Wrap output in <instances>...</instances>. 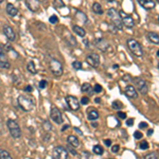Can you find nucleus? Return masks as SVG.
<instances>
[{"label": "nucleus", "instance_id": "29", "mask_svg": "<svg viewBox=\"0 0 159 159\" xmlns=\"http://www.w3.org/2000/svg\"><path fill=\"white\" fill-rule=\"evenodd\" d=\"M80 159H92V156L90 153L88 152H83L80 155Z\"/></svg>", "mask_w": 159, "mask_h": 159}, {"label": "nucleus", "instance_id": "1", "mask_svg": "<svg viewBox=\"0 0 159 159\" xmlns=\"http://www.w3.org/2000/svg\"><path fill=\"white\" fill-rule=\"evenodd\" d=\"M18 105L25 111H31L35 107L34 100L28 94H21V96L18 97Z\"/></svg>", "mask_w": 159, "mask_h": 159}, {"label": "nucleus", "instance_id": "9", "mask_svg": "<svg viewBox=\"0 0 159 159\" xmlns=\"http://www.w3.org/2000/svg\"><path fill=\"white\" fill-rule=\"evenodd\" d=\"M50 116L51 119L53 120V122H55L56 124H61L63 123V116H61V110L57 107H52L50 110Z\"/></svg>", "mask_w": 159, "mask_h": 159}, {"label": "nucleus", "instance_id": "19", "mask_svg": "<svg viewBox=\"0 0 159 159\" xmlns=\"http://www.w3.org/2000/svg\"><path fill=\"white\" fill-rule=\"evenodd\" d=\"M148 38L151 43H155V45H159V35L156 34V33H153V32H150L148 34Z\"/></svg>", "mask_w": 159, "mask_h": 159}, {"label": "nucleus", "instance_id": "7", "mask_svg": "<svg viewBox=\"0 0 159 159\" xmlns=\"http://www.w3.org/2000/svg\"><path fill=\"white\" fill-rule=\"evenodd\" d=\"M68 151L64 147H56L52 152V159H68Z\"/></svg>", "mask_w": 159, "mask_h": 159}, {"label": "nucleus", "instance_id": "23", "mask_svg": "<svg viewBox=\"0 0 159 159\" xmlns=\"http://www.w3.org/2000/svg\"><path fill=\"white\" fill-rule=\"evenodd\" d=\"M92 11L98 15L103 14V9H102V6L99 3V2H94V3L92 4Z\"/></svg>", "mask_w": 159, "mask_h": 159}, {"label": "nucleus", "instance_id": "10", "mask_svg": "<svg viewBox=\"0 0 159 159\" xmlns=\"http://www.w3.org/2000/svg\"><path fill=\"white\" fill-rule=\"evenodd\" d=\"M66 102H67L69 108L73 111H76V110L80 109V102L79 100L73 96H67L66 97Z\"/></svg>", "mask_w": 159, "mask_h": 159}, {"label": "nucleus", "instance_id": "46", "mask_svg": "<svg viewBox=\"0 0 159 159\" xmlns=\"http://www.w3.org/2000/svg\"><path fill=\"white\" fill-rule=\"evenodd\" d=\"M25 90L27 91V92H31V91H32V87H31L30 85H29V86H27V87L25 88Z\"/></svg>", "mask_w": 159, "mask_h": 159}, {"label": "nucleus", "instance_id": "30", "mask_svg": "<svg viewBox=\"0 0 159 159\" xmlns=\"http://www.w3.org/2000/svg\"><path fill=\"white\" fill-rule=\"evenodd\" d=\"M72 67L74 69H76V70H80V69H82V63L79 61H75L72 63Z\"/></svg>", "mask_w": 159, "mask_h": 159}, {"label": "nucleus", "instance_id": "28", "mask_svg": "<svg viewBox=\"0 0 159 159\" xmlns=\"http://www.w3.org/2000/svg\"><path fill=\"white\" fill-rule=\"evenodd\" d=\"M111 106H112V108H114V109L119 110V109H121L123 107V104L120 101H114V102H112V104H111Z\"/></svg>", "mask_w": 159, "mask_h": 159}, {"label": "nucleus", "instance_id": "6", "mask_svg": "<svg viewBox=\"0 0 159 159\" xmlns=\"http://www.w3.org/2000/svg\"><path fill=\"white\" fill-rule=\"evenodd\" d=\"M119 15H120V18H121L123 25H125V27L129 28V29H132V28L135 25L134 18H133L130 15L126 14L124 11H119Z\"/></svg>", "mask_w": 159, "mask_h": 159}, {"label": "nucleus", "instance_id": "51", "mask_svg": "<svg viewBox=\"0 0 159 159\" xmlns=\"http://www.w3.org/2000/svg\"><path fill=\"white\" fill-rule=\"evenodd\" d=\"M94 101H96L97 103H100V102H101V99H100V98H96V100H94Z\"/></svg>", "mask_w": 159, "mask_h": 159}, {"label": "nucleus", "instance_id": "44", "mask_svg": "<svg viewBox=\"0 0 159 159\" xmlns=\"http://www.w3.org/2000/svg\"><path fill=\"white\" fill-rule=\"evenodd\" d=\"M54 6L55 7H64V3L61 1H60V3H58V1H55L54 2Z\"/></svg>", "mask_w": 159, "mask_h": 159}, {"label": "nucleus", "instance_id": "55", "mask_svg": "<svg viewBox=\"0 0 159 159\" xmlns=\"http://www.w3.org/2000/svg\"><path fill=\"white\" fill-rule=\"evenodd\" d=\"M158 68H159V64H158Z\"/></svg>", "mask_w": 159, "mask_h": 159}, {"label": "nucleus", "instance_id": "12", "mask_svg": "<svg viewBox=\"0 0 159 159\" xmlns=\"http://www.w3.org/2000/svg\"><path fill=\"white\" fill-rule=\"evenodd\" d=\"M96 47L98 48L99 50L105 52V51H107L109 49V43L106 39H104V38H98V39H96Z\"/></svg>", "mask_w": 159, "mask_h": 159}, {"label": "nucleus", "instance_id": "22", "mask_svg": "<svg viewBox=\"0 0 159 159\" xmlns=\"http://www.w3.org/2000/svg\"><path fill=\"white\" fill-rule=\"evenodd\" d=\"M99 118V112L97 111L96 109L91 108L88 110V119L91 120V121H93V120H97Z\"/></svg>", "mask_w": 159, "mask_h": 159}, {"label": "nucleus", "instance_id": "40", "mask_svg": "<svg viewBox=\"0 0 159 159\" xmlns=\"http://www.w3.org/2000/svg\"><path fill=\"white\" fill-rule=\"evenodd\" d=\"M119 150H120V147L118 144L116 145H112L111 147V152L112 153H117V152H119Z\"/></svg>", "mask_w": 159, "mask_h": 159}, {"label": "nucleus", "instance_id": "8", "mask_svg": "<svg viewBox=\"0 0 159 159\" xmlns=\"http://www.w3.org/2000/svg\"><path fill=\"white\" fill-rule=\"evenodd\" d=\"M134 82H135L136 88L139 90V92L141 94H147L148 93V84H147V82H145L144 80L141 79V78H136L134 80Z\"/></svg>", "mask_w": 159, "mask_h": 159}, {"label": "nucleus", "instance_id": "35", "mask_svg": "<svg viewBox=\"0 0 159 159\" xmlns=\"http://www.w3.org/2000/svg\"><path fill=\"white\" fill-rule=\"evenodd\" d=\"M134 136H135V139H137V140H139V139H141V138L143 137L142 133H141V132H139V130H137V132H135Z\"/></svg>", "mask_w": 159, "mask_h": 159}, {"label": "nucleus", "instance_id": "36", "mask_svg": "<svg viewBox=\"0 0 159 159\" xmlns=\"http://www.w3.org/2000/svg\"><path fill=\"white\" fill-rule=\"evenodd\" d=\"M57 16H56V15H52V16L50 17L49 18V21L51 22V24H56V22H57Z\"/></svg>", "mask_w": 159, "mask_h": 159}, {"label": "nucleus", "instance_id": "32", "mask_svg": "<svg viewBox=\"0 0 159 159\" xmlns=\"http://www.w3.org/2000/svg\"><path fill=\"white\" fill-rule=\"evenodd\" d=\"M43 126L45 127V129H46V130H52V125H51L48 121H45V122H43Z\"/></svg>", "mask_w": 159, "mask_h": 159}, {"label": "nucleus", "instance_id": "14", "mask_svg": "<svg viewBox=\"0 0 159 159\" xmlns=\"http://www.w3.org/2000/svg\"><path fill=\"white\" fill-rule=\"evenodd\" d=\"M125 94H126L127 98L129 99H137L138 98V93L136 91V88L132 85H127L125 88Z\"/></svg>", "mask_w": 159, "mask_h": 159}, {"label": "nucleus", "instance_id": "26", "mask_svg": "<svg viewBox=\"0 0 159 159\" xmlns=\"http://www.w3.org/2000/svg\"><path fill=\"white\" fill-rule=\"evenodd\" d=\"M27 69H28V71H29L30 73H32V74L36 73V67H35V65H34V63H33V61H29V63H28Z\"/></svg>", "mask_w": 159, "mask_h": 159}, {"label": "nucleus", "instance_id": "18", "mask_svg": "<svg viewBox=\"0 0 159 159\" xmlns=\"http://www.w3.org/2000/svg\"><path fill=\"white\" fill-rule=\"evenodd\" d=\"M0 67H1L2 69H10V67H11V65H10L6 54L0 56Z\"/></svg>", "mask_w": 159, "mask_h": 159}, {"label": "nucleus", "instance_id": "49", "mask_svg": "<svg viewBox=\"0 0 159 159\" xmlns=\"http://www.w3.org/2000/svg\"><path fill=\"white\" fill-rule=\"evenodd\" d=\"M152 134H153V129H148V136H151Z\"/></svg>", "mask_w": 159, "mask_h": 159}, {"label": "nucleus", "instance_id": "17", "mask_svg": "<svg viewBox=\"0 0 159 159\" xmlns=\"http://www.w3.org/2000/svg\"><path fill=\"white\" fill-rule=\"evenodd\" d=\"M7 13L10 15V16H16V15L18 14V10L15 7L14 4L7 3Z\"/></svg>", "mask_w": 159, "mask_h": 159}, {"label": "nucleus", "instance_id": "15", "mask_svg": "<svg viewBox=\"0 0 159 159\" xmlns=\"http://www.w3.org/2000/svg\"><path fill=\"white\" fill-rule=\"evenodd\" d=\"M138 2L145 10H152L156 6V2L153 1V0H138Z\"/></svg>", "mask_w": 159, "mask_h": 159}, {"label": "nucleus", "instance_id": "39", "mask_svg": "<svg viewBox=\"0 0 159 159\" xmlns=\"http://www.w3.org/2000/svg\"><path fill=\"white\" fill-rule=\"evenodd\" d=\"M66 150L68 151V153H71V154H72L73 156H75L76 154H78V153H76V151H74L73 148H72V147H70V145H69V147H68L67 148H66Z\"/></svg>", "mask_w": 159, "mask_h": 159}, {"label": "nucleus", "instance_id": "13", "mask_svg": "<svg viewBox=\"0 0 159 159\" xmlns=\"http://www.w3.org/2000/svg\"><path fill=\"white\" fill-rule=\"evenodd\" d=\"M3 33L4 35L7 36V38L9 40H15V38H16V34H15L14 30L12 29V27H10V25H4L3 27Z\"/></svg>", "mask_w": 159, "mask_h": 159}, {"label": "nucleus", "instance_id": "11", "mask_svg": "<svg viewBox=\"0 0 159 159\" xmlns=\"http://www.w3.org/2000/svg\"><path fill=\"white\" fill-rule=\"evenodd\" d=\"M86 61L91 67H99L100 65V56L97 54V53H91V54H88L86 57Z\"/></svg>", "mask_w": 159, "mask_h": 159}, {"label": "nucleus", "instance_id": "42", "mask_svg": "<svg viewBox=\"0 0 159 159\" xmlns=\"http://www.w3.org/2000/svg\"><path fill=\"white\" fill-rule=\"evenodd\" d=\"M139 127H140V129H145V127H148V123L141 122L140 124H139Z\"/></svg>", "mask_w": 159, "mask_h": 159}, {"label": "nucleus", "instance_id": "54", "mask_svg": "<svg viewBox=\"0 0 159 159\" xmlns=\"http://www.w3.org/2000/svg\"><path fill=\"white\" fill-rule=\"evenodd\" d=\"M0 3H2V0H0Z\"/></svg>", "mask_w": 159, "mask_h": 159}, {"label": "nucleus", "instance_id": "43", "mask_svg": "<svg viewBox=\"0 0 159 159\" xmlns=\"http://www.w3.org/2000/svg\"><path fill=\"white\" fill-rule=\"evenodd\" d=\"M133 124H134V119H129L126 121V125H129V126H132Z\"/></svg>", "mask_w": 159, "mask_h": 159}, {"label": "nucleus", "instance_id": "2", "mask_svg": "<svg viewBox=\"0 0 159 159\" xmlns=\"http://www.w3.org/2000/svg\"><path fill=\"white\" fill-rule=\"evenodd\" d=\"M7 129H9V132L11 136L14 139H18V138L21 137V130H20V126L15 120L13 119H9L7 122Z\"/></svg>", "mask_w": 159, "mask_h": 159}, {"label": "nucleus", "instance_id": "52", "mask_svg": "<svg viewBox=\"0 0 159 159\" xmlns=\"http://www.w3.org/2000/svg\"><path fill=\"white\" fill-rule=\"evenodd\" d=\"M84 43H86V46H87V47H88V46H89V43H88V40H87V39H85V40H84Z\"/></svg>", "mask_w": 159, "mask_h": 159}, {"label": "nucleus", "instance_id": "47", "mask_svg": "<svg viewBox=\"0 0 159 159\" xmlns=\"http://www.w3.org/2000/svg\"><path fill=\"white\" fill-rule=\"evenodd\" d=\"M74 130H75V132H76V133H78V134H79V135H82V134H83V133H82V132H81V130H80V129H78V127H74Z\"/></svg>", "mask_w": 159, "mask_h": 159}, {"label": "nucleus", "instance_id": "48", "mask_svg": "<svg viewBox=\"0 0 159 159\" xmlns=\"http://www.w3.org/2000/svg\"><path fill=\"white\" fill-rule=\"evenodd\" d=\"M4 55V52H3V49H2V47L0 46V56Z\"/></svg>", "mask_w": 159, "mask_h": 159}, {"label": "nucleus", "instance_id": "27", "mask_svg": "<svg viewBox=\"0 0 159 159\" xmlns=\"http://www.w3.org/2000/svg\"><path fill=\"white\" fill-rule=\"evenodd\" d=\"M92 151H93V153L97 154V155H102V154H103V148H102L101 145H99V144L94 145L93 148H92Z\"/></svg>", "mask_w": 159, "mask_h": 159}, {"label": "nucleus", "instance_id": "33", "mask_svg": "<svg viewBox=\"0 0 159 159\" xmlns=\"http://www.w3.org/2000/svg\"><path fill=\"white\" fill-rule=\"evenodd\" d=\"M140 148H141V150H148V142H147V141H142V142L140 143Z\"/></svg>", "mask_w": 159, "mask_h": 159}, {"label": "nucleus", "instance_id": "5", "mask_svg": "<svg viewBox=\"0 0 159 159\" xmlns=\"http://www.w3.org/2000/svg\"><path fill=\"white\" fill-rule=\"evenodd\" d=\"M50 70L55 76H61L63 74V65L60 61L52 58L50 61Z\"/></svg>", "mask_w": 159, "mask_h": 159}, {"label": "nucleus", "instance_id": "53", "mask_svg": "<svg viewBox=\"0 0 159 159\" xmlns=\"http://www.w3.org/2000/svg\"><path fill=\"white\" fill-rule=\"evenodd\" d=\"M157 56H158V57H159V50L157 51Z\"/></svg>", "mask_w": 159, "mask_h": 159}, {"label": "nucleus", "instance_id": "16", "mask_svg": "<svg viewBox=\"0 0 159 159\" xmlns=\"http://www.w3.org/2000/svg\"><path fill=\"white\" fill-rule=\"evenodd\" d=\"M67 142L70 144V147H72V148H79L80 147V140L78 139L76 136H73V135L68 136Z\"/></svg>", "mask_w": 159, "mask_h": 159}, {"label": "nucleus", "instance_id": "4", "mask_svg": "<svg viewBox=\"0 0 159 159\" xmlns=\"http://www.w3.org/2000/svg\"><path fill=\"white\" fill-rule=\"evenodd\" d=\"M127 46H129V50L132 51L136 56H142L143 54L142 47H141V45L136 39H133V38L129 39L127 40Z\"/></svg>", "mask_w": 159, "mask_h": 159}, {"label": "nucleus", "instance_id": "38", "mask_svg": "<svg viewBox=\"0 0 159 159\" xmlns=\"http://www.w3.org/2000/svg\"><path fill=\"white\" fill-rule=\"evenodd\" d=\"M47 81H45V80H43V81H40L39 82V88H42V89H43V88H46L47 87Z\"/></svg>", "mask_w": 159, "mask_h": 159}, {"label": "nucleus", "instance_id": "21", "mask_svg": "<svg viewBox=\"0 0 159 159\" xmlns=\"http://www.w3.org/2000/svg\"><path fill=\"white\" fill-rule=\"evenodd\" d=\"M82 91L86 92V93H89L91 96V94L93 93V88H92V86L90 85V84L84 83L83 85H82Z\"/></svg>", "mask_w": 159, "mask_h": 159}, {"label": "nucleus", "instance_id": "3", "mask_svg": "<svg viewBox=\"0 0 159 159\" xmlns=\"http://www.w3.org/2000/svg\"><path fill=\"white\" fill-rule=\"evenodd\" d=\"M107 15H108V17L110 18V20H111V21L115 24L116 28H118V29H121L123 25H122L121 18H120L119 12H118L116 9L111 7V9L107 10Z\"/></svg>", "mask_w": 159, "mask_h": 159}, {"label": "nucleus", "instance_id": "31", "mask_svg": "<svg viewBox=\"0 0 159 159\" xmlns=\"http://www.w3.org/2000/svg\"><path fill=\"white\" fill-rule=\"evenodd\" d=\"M144 159H159L158 158V155L155 153H151V154H148V155H145Z\"/></svg>", "mask_w": 159, "mask_h": 159}, {"label": "nucleus", "instance_id": "34", "mask_svg": "<svg viewBox=\"0 0 159 159\" xmlns=\"http://www.w3.org/2000/svg\"><path fill=\"white\" fill-rule=\"evenodd\" d=\"M93 91L97 92V93H99V92L102 91V86L99 85V84H97V85L93 86Z\"/></svg>", "mask_w": 159, "mask_h": 159}, {"label": "nucleus", "instance_id": "50", "mask_svg": "<svg viewBox=\"0 0 159 159\" xmlns=\"http://www.w3.org/2000/svg\"><path fill=\"white\" fill-rule=\"evenodd\" d=\"M67 129H69V125H65V126L63 127V129H61V130H63V132H64V130H66Z\"/></svg>", "mask_w": 159, "mask_h": 159}, {"label": "nucleus", "instance_id": "41", "mask_svg": "<svg viewBox=\"0 0 159 159\" xmlns=\"http://www.w3.org/2000/svg\"><path fill=\"white\" fill-rule=\"evenodd\" d=\"M118 116H119V118H121V119H126V115L124 114V112L122 111H118Z\"/></svg>", "mask_w": 159, "mask_h": 159}, {"label": "nucleus", "instance_id": "56", "mask_svg": "<svg viewBox=\"0 0 159 159\" xmlns=\"http://www.w3.org/2000/svg\"><path fill=\"white\" fill-rule=\"evenodd\" d=\"M158 20H159V17H158Z\"/></svg>", "mask_w": 159, "mask_h": 159}, {"label": "nucleus", "instance_id": "45", "mask_svg": "<svg viewBox=\"0 0 159 159\" xmlns=\"http://www.w3.org/2000/svg\"><path fill=\"white\" fill-rule=\"evenodd\" d=\"M104 143L107 145V147H110L111 145V141H110L109 139H106V140H104Z\"/></svg>", "mask_w": 159, "mask_h": 159}, {"label": "nucleus", "instance_id": "20", "mask_svg": "<svg viewBox=\"0 0 159 159\" xmlns=\"http://www.w3.org/2000/svg\"><path fill=\"white\" fill-rule=\"evenodd\" d=\"M72 30H73V32L75 33L76 35H79V36H81V37H85L86 32L82 27H79V25H73Z\"/></svg>", "mask_w": 159, "mask_h": 159}, {"label": "nucleus", "instance_id": "24", "mask_svg": "<svg viewBox=\"0 0 159 159\" xmlns=\"http://www.w3.org/2000/svg\"><path fill=\"white\" fill-rule=\"evenodd\" d=\"M27 6L29 7V9L31 11H36V10L39 7V2L38 1H28L27 2Z\"/></svg>", "mask_w": 159, "mask_h": 159}, {"label": "nucleus", "instance_id": "25", "mask_svg": "<svg viewBox=\"0 0 159 159\" xmlns=\"http://www.w3.org/2000/svg\"><path fill=\"white\" fill-rule=\"evenodd\" d=\"M0 159H13L11 154L6 150H0Z\"/></svg>", "mask_w": 159, "mask_h": 159}, {"label": "nucleus", "instance_id": "37", "mask_svg": "<svg viewBox=\"0 0 159 159\" xmlns=\"http://www.w3.org/2000/svg\"><path fill=\"white\" fill-rule=\"evenodd\" d=\"M89 103V98L88 97H83L81 100V104H83V105H87Z\"/></svg>", "mask_w": 159, "mask_h": 159}]
</instances>
